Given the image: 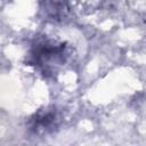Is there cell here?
<instances>
[{"label":"cell","mask_w":146,"mask_h":146,"mask_svg":"<svg viewBox=\"0 0 146 146\" xmlns=\"http://www.w3.org/2000/svg\"><path fill=\"white\" fill-rule=\"evenodd\" d=\"M71 48L66 42L43 38L36 40L27 54V63L46 76L58 73L71 57Z\"/></svg>","instance_id":"cell-1"},{"label":"cell","mask_w":146,"mask_h":146,"mask_svg":"<svg viewBox=\"0 0 146 146\" xmlns=\"http://www.w3.org/2000/svg\"><path fill=\"white\" fill-rule=\"evenodd\" d=\"M60 114L55 107H47L34 113L29 120V132L33 136H47L55 132L60 124Z\"/></svg>","instance_id":"cell-2"},{"label":"cell","mask_w":146,"mask_h":146,"mask_svg":"<svg viewBox=\"0 0 146 146\" xmlns=\"http://www.w3.org/2000/svg\"><path fill=\"white\" fill-rule=\"evenodd\" d=\"M42 10L46 16L54 21H62L68 15V5L66 0H44Z\"/></svg>","instance_id":"cell-3"}]
</instances>
